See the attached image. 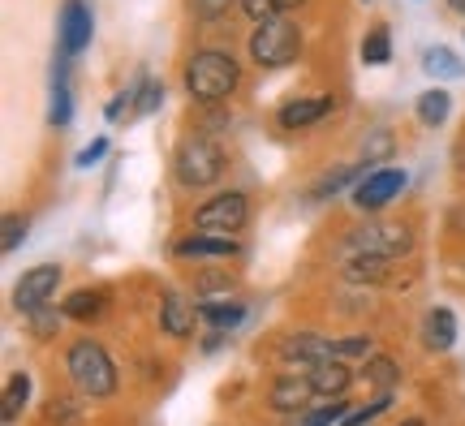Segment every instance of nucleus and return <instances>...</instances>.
<instances>
[{
    "label": "nucleus",
    "mask_w": 465,
    "mask_h": 426,
    "mask_svg": "<svg viewBox=\"0 0 465 426\" xmlns=\"http://www.w3.org/2000/svg\"><path fill=\"white\" fill-rule=\"evenodd\" d=\"M237 78H242V69L232 61V52L224 48H199L185 61V91L199 104H224L237 91Z\"/></svg>",
    "instance_id": "nucleus-1"
},
{
    "label": "nucleus",
    "mask_w": 465,
    "mask_h": 426,
    "mask_svg": "<svg viewBox=\"0 0 465 426\" xmlns=\"http://www.w3.org/2000/svg\"><path fill=\"white\" fill-rule=\"evenodd\" d=\"M65 371H69L74 388H78L83 396H95V401H104V396L116 392V366H113V358L104 353V344H95V341L69 344Z\"/></svg>",
    "instance_id": "nucleus-2"
},
{
    "label": "nucleus",
    "mask_w": 465,
    "mask_h": 426,
    "mask_svg": "<svg viewBox=\"0 0 465 426\" xmlns=\"http://www.w3.org/2000/svg\"><path fill=\"white\" fill-rule=\"evenodd\" d=\"M302 52V35L289 17H267V22H254V35H250V61L259 69H284L293 65Z\"/></svg>",
    "instance_id": "nucleus-3"
},
{
    "label": "nucleus",
    "mask_w": 465,
    "mask_h": 426,
    "mask_svg": "<svg viewBox=\"0 0 465 426\" xmlns=\"http://www.w3.org/2000/svg\"><path fill=\"white\" fill-rule=\"evenodd\" d=\"M173 173L185 190H203L224 173V151L212 143V138H185L177 147V160H173Z\"/></svg>",
    "instance_id": "nucleus-4"
},
{
    "label": "nucleus",
    "mask_w": 465,
    "mask_h": 426,
    "mask_svg": "<svg viewBox=\"0 0 465 426\" xmlns=\"http://www.w3.org/2000/svg\"><path fill=\"white\" fill-rule=\"evenodd\" d=\"M250 220V203L242 190H224V194H212L194 212V229H212V233H242Z\"/></svg>",
    "instance_id": "nucleus-5"
},
{
    "label": "nucleus",
    "mask_w": 465,
    "mask_h": 426,
    "mask_svg": "<svg viewBox=\"0 0 465 426\" xmlns=\"http://www.w3.org/2000/svg\"><path fill=\"white\" fill-rule=\"evenodd\" d=\"M414 246V233L405 224H366L349 237V254H375V259H401Z\"/></svg>",
    "instance_id": "nucleus-6"
},
{
    "label": "nucleus",
    "mask_w": 465,
    "mask_h": 426,
    "mask_svg": "<svg viewBox=\"0 0 465 426\" xmlns=\"http://www.w3.org/2000/svg\"><path fill=\"white\" fill-rule=\"evenodd\" d=\"M401 190H405V168H375V173H366V177L353 185L349 203H353L358 212H383L392 198H401Z\"/></svg>",
    "instance_id": "nucleus-7"
},
{
    "label": "nucleus",
    "mask_w": 465,
    "mask_h": 426,
    "mask_svg": "<svg viewBox=\"0 0 465 426\" xmlns=\"http://www.w3.org/2000/svg\"><path fill=\"white\" fill-rule=\"evenodd\" d=\"M56 284H61V267H52V263H44V267H31L26 276L17 280L14 306H17L22 314H35L39 306H48V302H52Z\"/></svg>",
    "instance_id": "nucleus-8"
},
{
    "label": "nucleus",
    "mask_w": 465,
    "mask_h": 426,
    "mask_svg": "<svg viewBox=\"0 0 465 426\" xmlns=\"http://www.w3.org/2000/svg\"><path fill=\"white\" fill-rule=\"evenodd\" d=\"M91 31H95L91 9L83 0H65V9H61V56H78L91 44Z\"/></svg>",
    "instance_id": "nucleus-9"
},
{
    "label": "nucleus",
    "mask_w": 465,
    "mask_h": 426,
    "mask_svg": "<svg viewBox=\"0 0 465 426\" xmlns=\"http://www.w3.org/2000/svg\"><path fill=\"white\" fill-rule=\"evenodd\" d=\"M237 250L242 246L232 242V233H212V229L190 233V237L177 242V254H182V259H232Z\"/></svg>",
    "instance_id": "nucleus-10"
},
{
    "label": "nucleus",
    "mask_w": 465,
    "mask_h": 426,
    "mask_svg": "<svg viewBox=\"0 0 465 426\" xmlns=\"http://www.w3.org/2000/svg\"><path fill=\"white\" fill-rule=\"evenodd\" d=\"M332 113V95H302V99H289L281 108V130H306V125H315L323 116Z\"/></svg>",
    "instance_id": "nucleus-11"
},
{
    "label": "nucleus",
    "mask_w": 465,
    "mask_h": 426,
    "mask_svg": "<svg viewBox=\"0 0 465 426\" xmlns=\"http://www.w3.org/2000/svg\"><path fill=\"white\" fill-rule=\"evenodd\" d=\"M281 358L284 362H298L302 371H311L315 362H328L332 358V341L328 336H315V332H298L281 344Z\"/></svg>",
    "instance_id": "nucleus-12"
},
{
    "label": "nucleus",
    "mask_w": 465,
    "mask_h": 426,
    "mask_svg": "<svg viewBox=\"0 0 465 426\" xmlns=\"http://www.w3.org/2000/svg\"><path fill=\"white\" fill-rule=\"evenodd\" d=\"M199 319H203V311L194 302H185L182 293H168L164 306H160V328H164L168 336H177V341L194 336V323H199Z\"/></svg>",
    "instance_id": "nucleus-13"
},
{
    "label": "nucleus",
    "mask_w": 465,
    "mask_h": 426,
    "mask_svg": "<svg viewBox=\"0 0 465 426\" xmlns=\"http://www.w3.org/2000/svg\"><path fill=\"white\" fill-rule=\"evenodd\" d=\"M311 396H315V388H311V375L289 371V375H281L276 383H272V410L298 413V410H306V401H311Z\"/></svg>",
    "instance_id": "nucleus-14"
},
{
    "label": "nucleus",
    "mask_w": 465,
    "mask_h": 426,
    "mask_svg": "<svg viewBox=\"0 0 465 426\" xmlns=\"http://www.w3.org/2000/svg\"><path fill=\"white\" fill-rule=\"evenodd\" d=\"M306 375H311V388H315V396H345V388L353 383V371H349L341 358L315 362Z\"/></svg>",
    "instance_id": "nucleus-15"
},
{
    "label": "nucleus",
    "mask_w": 465,
    "mask_h": 426,
    "mask_svg": "<svg viewBox=\"0 0 465 426\" xmlns=\"http://www.w3.org/2000/svg\"><path fill=\"white\" fill-rule=\"evenodd\" d=\"M422 341H427V349H435V353L452 349V341H457V319H452L449 306H435V311L427 314V323H422Z\"/></svg>",
    "instance_id": "nucleus-16"
},
{
    "label": "nucleus",
    "mask_w": 465,
    "mask_h": 426,
    "mask_svg": "<svg viewBox=\"0 0 465 426\" xmlns=\"http://www.w3.org/2000/svg\"><path fill=\"white\" fill-rule=\"evenodd\" d=\"M65 319H78V323H86V319H100L104 311H108V293L104 289H78V293L65 297Z\"/></svg>",
    "instance_id": "nucleus-17"
},
{
    "label": "nucleus",
    "mask_w": 465,
    "mask_h": 426,
    "mask_svg": "<svg viewBox=\"0 0 465 426\" xmlns=\"http://www.w3.org/2000/svg\"><path fill=\"white\" fill-rule=\"evenodd\" d=\"M449 113H452V95L444 91V86H431L427 95H418V121L422 125H444L449 121Z\"/></svg>",
    "instance_id": "nucleus-18"
},
{
    "label": "nucleus",
    "mask_w": 465,
    "mask_h": 426,
    "mask_svg": "<svg viewBox=\"0 0 465 426\" xmlns=\"http://www.w3.org/2000/svg\"><path fill=\"white\" fill-rule=\"evenodd\" d=\"M199 311L216 332H232L242 319H246V306H242V302H229V297H224V302H203Z\"/></svg>",
    "instance_id": "nucleus-19"
},
{
    "label": "nucleus",
    "mask_w": 465,
    "mask_h": 426,
    "mask_svg": "<svg viewBox=\"0 0 465 426\" xmlns=\"http://www.w3.org/2000/svg\"><path fill=\"white\" fill-rule=\"evenodd\" d=\"M349 413L353 410H349L345 396H328V405L302 413V426H341V422H349Z\"/></svg>",
    "instance_id": "nucleus-20"
},
{
    "label": "nucleus",
    "mask_w": 465,
    "mask_h": 426,
    "mask_svg": "<svg viewBox=\"0 0 465 426\" xmlns=\"http://www.w3.org/2000/svg\"><path fill=\"white\" fill-rule=\"evenodd\" d=\"M422 65H427V74H435V78H465V65L457 61L452 48H427L422 52Z\"/></svg>",
    "instance_id": "nucleus-21"
},
{
    "label": "nucleus",
    "mask_w": 465,
    "mask_h": 426,
    "mask_svg": "<svg viewBox=\"0 0 465 426\" xmlns=\"http://www.w3.org/2000/svg\"><path fill=\"white\" fill-rule=\"evenodd\" d=\"M26 396H31V379L22 375H9V383H5V405H0V418L5 422H14L17 413H22V405H26Z\"/></svg>",
    "instance_id": "nucleus-22"
},
{
    "label": "nucleus",
    "mask_w": 465,
    "mask_h": 426,
    "mask_svg": "<svg viewBox=\"0 0 465 426\" xmlns=\"http://www.w3.org/2000/svg\"><path fill=\"white\" fill-rule=\"evenodd\" d=\"M362 379L371 383V388H380V392H392V388H397V379H401V371H397V362L392 358H371L366 362V371H362Z\"/></svg>",
    "instance_id": "nucleus-23"
},
{
    "label": "nucleus",
    "mask_w": 465,
    "mask_h": 426,
    "mask_svg": "<svg viewBox=\"0 0 465 426\" xmlns=\"http://www.w3.org/2000/svg\"><path fill=\"white\" fill-rule=\"evenodd\" d=\"M388 263L392 259H375V254H349V280H388Z\"/></svg>",
    "instance_id": "nucleus-24"
},
{
    "label": "nucleus",
    "mask_w": 465,
    "mask_h": 426,
    "mask_svg": "<svg viewBox=\"0 0 465 426\" xmlns=\"http://www.w3.org/2000/svg\"><path fill=\"white\" fill-rule=\"evenodd\" d=\"M362 61H366V65H375V69L392 61V39H388V31H383V26H375V31L362 39Z\"/></svg>",
    "instance_id": "nucleus-25"
},
{
    "label": "nucleus",
    "mask_w": 465,
    "mask_h": 426,
    "mask_svg": "<svg viewBox=\"0 0 465 426\" xmlns=\"http://www.w3.org/2000/svg\"><path fill=\"white\" fill-rule=\"evenodd\" d=\"M164 104V83H151V78H138V113L147 116Z\"/></svg>",
    "instance_id": "nucleus-26"
},
{
    "label": "nucleus",
    "mask_w": 465,
    "mask_h": 426,
    "mask_svg": "<svg viewBox=\"0 0 465 426\" xmlns=\"http://www.w3.org/2000/svg\"><path fill=\"white\" fill-rule=\"evenodd\" d=\"M358 177V168H336V173H328V177L319 181L315 190H311V198H328V194H336V190H345L349 181Z\"/></svg>",
    "instance_id": "nucleus-27"
},
{
    "label": "nucleus",
    "mask_w": 465,
    "mask_h": 426,
    "mask_svg": "<svg viewBox=\"0 0 465 426\" xmlns=\"http://www.w3.org/2000/svg\"><path fill=\"white\" fill-rule=\"evenodd\" d=\"M232 0H190V14L199 17V22H220V17H229Z\"/></svg>",
    "instance_id": "nucleus-28"
},
{
    "label": "nucleus",
    "mask_w": 465,
    "mask_h": 426,
    "mask_svg": "<svg viewBox=\"0 0 465 426\" xmlns=\"http://www.w3.org/2000/svg\"><path fill=\"white\" fill-rule=\"evenodd\" d=\"M52 125H69V86H65V74L56 78V91H52Z\"/></svg>",
    "instance_id": "nucleus-29"
},
{
    "label": "nucleus",
    "mask_w": 465,
    "mask_h": 426,
    "mask_svg": "<svg viewBox=\"0 0 465 426\" xmlns=\"http://www.w3.org/2000/svg\"><path fill=\"white\" fill-rule=\"evenodd\" d=\"M371 353V336H345V341H332V358H362Z\"/></svg>",
    "instance_id": "nucleus-30"
},
{
    "label": "nucleus",
    "mask_w": 465,
    "mask_h": 426,
    "mask_svg": "<svg viewBox=\"0 0 465 426\" xmlns=\"http://www.w3.org/2000/svg\"><path fill=\"white\" fill-rule=\"evenodd\" d=\"M22 237H26V220H22V215H5V242H0L5 254H14V250L22 246Z\"/></svg>",
    "instance_id": "nucleus-31"
},
{
    "label": "nucleus",
    "mask_w": 465,
    "mask_h": 426,
    "mask_svg": "<svg viewBox=\"0 0 465 426\" xmlns=\"http://www.w3.org/2000/svg\"><path fill=\"white\" fill-rule=\"evenodd\" d=\"M242 9L250 22H267V17L281 14V0H242Z\"/></svg>",
    "instance_id": "nucleus-32"
},
{
    "label": "nucleus",
    "mask_w": 465,
    "mask_h": 426,
    "mask_svg": "<svg viewBox=\"0 0 465 426\" xmlns=\"http://www.w3.org/2000/svg\"><path fill=\"white\" fill-rule=\"evenodd\" d=\"M65 314V311H61ZM61 314L56 311H48V306H39V311L31 314V328H35V336H48L52 328H61Z\"/></svg>",
    "instance_id": "nucleus-33"
},
{
    "label": "nucleus",
    "mask_w": 465,
    "mask_h": 426,
    "mask_svg": "<svg viewBox=\"0 0 465 426\" xmlns=\"http://www.w3.org/2000/svg\"><path fill=\"white\" fill-rule=\"evenodd\" d=\"M134 108H138V99H134V91H121V95H116L113 104L104 108V116H108V121H121V116H130Z\"/></svg>",
    "instance_id": "nucleus-34"
},
{
    "label": "nucleus",
    "mask_w": 465,
    "mask_h": 426,
    "mask_svg": "<svg viewBox=\"0 0 465 426\" xmlns=\"http://www.w3.org/2000/svg\"><path fill=\"white\" fill-rule=\"evenodd\" d=\"M104 155H108V138H95L91 147L78 151V168H91L95 160H104Z\"/></svg>",
    "instance_id": "nucleus-35"
},
{
    "label": "nucleus",
    "mask_w": 465,
    "mask_h": 426,
    "mask_svg": "<svg viewBox=\"0 0 465 426\" xmlns=\"http://www.w3.org/2000/svg\"><path fill=\"white\" fill-rule=\"evenodd\" d=\"M388 151H392V138H388V134L380 130L375 138H371V143H366V164H375V160H383Z\"/></svg>",
    "instance_id": "nucleus-36"
},
{
    "label": "nucleus",
    "mask_w": 465,
    "mask_h": 426,
    "mask_svg": "<svg viewBox=\"0 0 465 426\" xmlns=\"http://www.w3.org/2000/svg\"><path fill=\"white\" fill-rule=\"evenodd\" d=\"M298 5H306V0H281V14L284 9H298Z\"/></svg>",
    "instance_id": "nucleus-37"
},
{
    "label": "nucleus",
    "mask_w": 465,
    "mask_h": 426,
    "mask_svg": "<svg viewBox=\"0 0 465 426\" xmlns=\"http://www.w3.org/2000/svg\"><path fill=\"white\" fill-rule=\"evenodd\" d=\"M449 9H457V14H465V0H449Z\"/></svg>",
    "instance_id": "nucleus-38"
},
{
    "label": "nucleus",
    "mask_w": 465,
    "mask_h": 426,
    "mask_svg": "<svg viewBox=\"0 0 465 426\" xmlns=\"http://www.w3.org/2000/svg\"><path fill=\"white\" fill-rule=\"evenodd\" d=\"M401 426H422V422H401Z\"/></svg>",
    "instance_id": "nucleus-39"
}]
</instances>
